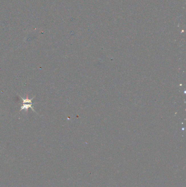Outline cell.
Masks as SVG:
<instances>
[{
    "mask_svg": "<svg viewBox=\"0 0 186 187\" xmlns=\"http://www.w3.org/2000/svg\"><path fill=\"white\" fill-rule=\"evenodd\" d=\"M20 97V98L22 100V105H21V107L20 111L24 110H27L28 108H30L32 109V110L34 112H36V111L34 110V108H33V106L34 103L32 102V100L34 99V96L32 97L31 99H28V97H27L26 98H24L22 97Z\"/></svg>",
    "mask_w": 186,
    "mask_h": 187,
    "instance_id": "1",
    "label": "cell"
}]
</instances>
